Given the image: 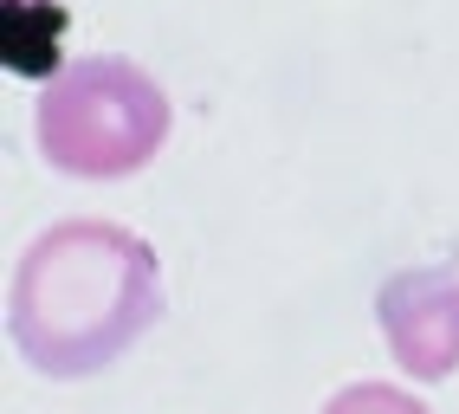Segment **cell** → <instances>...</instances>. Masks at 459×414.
Instances as JSON below:
<instances>
[{
	"mask_svg": "<svg viewBox=\"0 0 459 414\" xmlns=\"http://www.w3.org/2000/svg\"><path fill=\"white\" fill-rule=\"evenodd\" d=\"M169 305L162 259L124 220H52L20 246L7 285V337L20 363L52 382L104 375L156 331Z\"/></svg>",
	"mask_w": 459,
	"mask_h": 414,
	"instance_id": "cell-1",
	"label": "cell"
},
{
	"mask_svg": "<svg viewBox=\"0 0 459 414\" xmlns=\"http://www.w3.org/2000/svg\"><path fill=\"white\" fill-rule=\"evenodd\" d=\"M169 91L149 78L136 58L117 52H84L65 58L33 104V142L58 175L78 182H117L156 162L169 142Z\"/></svg>",
	"mask_w": 459,
	"mask_h": 414,
	"instance_id": "cell-2",
	"label": "cell"
},
{
	"mask_svg": "<svg viewBox=\"0 0 459 414\" xmlns=\"http://www.w3.org/2000/svg\"><path fill=\"white\" fill-rule=\"evenodd\" d=\"M376 323L414 382H446L459 369V265L420 259L388 272L376 291Z\"/></svg>",
	"mask_w": 459,
	"mask_h": 414,
	"instance_id": "cell-3",
	"label": "cell"
},
{
	"mask_svg": "<svg viewBox=\"0 0 459 414\" xmlns=\"http://www.w3.org/2000/svg\"><path fill=\"white\" fill-rule=\"evenodd\" d=\"M317 414H434V408L414 401L408 389H394V382H350V389H336Z\"/></svg>",
	"mask_w": 459,
	"mask_h": 414,
	"instance_id": "cell-4",
	"label": "cell"
}]
</instances>
